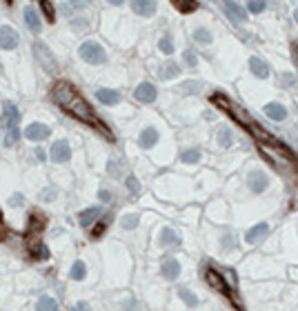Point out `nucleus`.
I'll return each mask as SVG.
<instances>
[{
	"label": "nucleus",
	"instance_id": "obj_8",
	"mask_svg": "<svg viewBox=\"0 0 298 311\" xmlns=\"http://www.w3.org/2000/svg\"><path fill=\"white\" fill-rule=\"evenodd\" d=\"M133 96H136V100L138 102H145V105H151V102L156 100V96H158V91L156 87L151 82H141L136 87V91H133Z\"/></svg>",
	"mask_w": 298,
	"mask_h": 311
},
{
	"label": "nucleus",
	"instance_id": "obj_23",
	"mask_svg": "<svg viewBox=\"0 0 298 311\" xmlns=\"http://www.w3.org/2000/svg\"><path fill=\"white\" fill-rule=\"evenodd\" d=\"M36 311H58V302L49 296H40L36 302Z\"/></svg>",
	"mask_w": 298,
	"mask_h": 311
},
{
	"label": "nucleus",
	"instance_id": "obj_44",
	"mask_svg": "<svg viewBox=\"0 0 298 311\" xmlns=\"http://www.w3.org/2000/svg\"><path fill=\"white\" fill-rule=\"evenodd\" d=\"M20 203H22V196H20V193H16V196L14 198H11V207H20Z\"/></svg>",
	"mask_w": 298,
	"mask_h": 311
},
{
	"label": "nucleus",
	"instance_id": "obj_40",
	"mask_svg": "<svg viewBox=\"0 0 298 311\" xmlns=\"http://www.w3.org/2000/svg\"><path fill=\"white\" fill-rule=\"evenodd\" d=\"M98 198L102 200V203H109V200H112V193L105 191V189H100V191H98Z\"/></svg>",
	"mask_w": 298,
	"mask_h": 311
},
{
	"label": "nucleus",
	"instance_id": "obj_13",
	"mask_svg": "<svg viewBox=\"0 0 298 311\" xmlns=\"http://www.w3.org/2000/svg\"><path fill=\"white\" fill-rule=\"evenodd\" d=\"M5 125H7V129H11V127H18V123H20V111H18V107L14 105V102H7L5 100Z\"/></svg>",
	"mask_w": 298,
	"mask_h": 311
},
{
	"label": "nucleus",
	"instance_id": "obj_25",
	"mask_svg": "<svg viewBox=\"0 0 298 311\" xmlns=\"http://www.w3.org/2000/svg\"><path fill=\"white\" fill-rule=\"evenodd\" d=\"M71 280H83L85 276H87V267H85L83 260H76L74 265H71Z\"/></svg>",
	"mask_w": 298,
	"mask_h": 311
},
{
	"label": "nucleus",
	"instance_id": "obj_30",
	"mask_svg": "<svg viewBox=\"0 0 298 311\" xmlns=\"http://www.w3.org/2000/svg\"><path fill=\"white\" fill-rule=\"evenodd\" d=\"M123 227L125 229H136L138 227V216L136 213H127V216H123Z\"/></svg>",
	"mask_w": 298,
	"mask_h": 311
},
{
	"label": "nucleus",
	"instance_id": "obj_42",
	"mask_svg": "<svg viewBox=\"0 0 298 311\" xmlns=\"http://www.w3.org/2000/svg\"><path fill=\"white\" fill-rule=\"evenodd\" d=\"M71 311H91V307L87 302H78V304H74V309Z\"/></svg>",
	"mask_w": 298,
	"mask_h": 311
},
{
	"label": "nucleus",
	"instance_id": "obj_34",
	"mask_svg": "<svg viewBox=\"0 0 298 311\" xmlns=\"http://www.w3.org/2000/svg\"><path fill=\"white\" fill-rule=\"evenodd\" d=\"M40 7L45 9V16H47V20H49V22H53V20H56V14H53V5L49 3V0H42V3H40Z\"/></svg>",
	"mask_w": 298,
	"mask_h": 311
},
{
	"label": "nucleus",
	"instance_id": "obj_22",
	"mask_svg": "<svg viewBox=\"0 0 298 311\" xmlns=\"http://www.w3.org/2000/svg\"><path fill=\"white\" fill-rule=\"evenodd\" d=\"M205 280L214 287V289H218V291H225V294H229L227 291V285H225V280H223V276H218V273L214 271V269H207V273H205Z\"/></svg>",
	"mask_w": 298,
	"mask_h": 311
},
{
	"label": "nucleus",
	"instance_id": "obj_27",
	"mask_svg": "<svg viewBox=\"0 0 298 311\" xmlns=\"http://www.w3.org/2000/svg\"><path fill=\"white\" fill-rule=\"evenodd\" d=\"M22 131L18 129V127H11V129H7V136H5V147H11V145H16L18 140H20Z\"/></svg>",
	"mask_w": 298,
	"mask_h": 311
},
{
	"label": "nucleus",
	"instance_id": "obj_19",
	"mask_svg": "<svg viewBox=\"0 0 298 311\" xmlns=\"http://www.w3.org/2000/svg\"><path fill=\"white\" fill-rule=\"evenodd\" d=\"M100 213H102V209H100L98 205H96V207H89V209H85V211H80V213H78V220H80V224H83V227H89V224L94 222L96 218L100 216Z\"/></svg>",
	"mask_w": 298,
	"mask_h": 311
},
{
	"label": "nucleus",
	"instance_id": "obj_4",
	"mask_svg": "<svg viewBox=\"0 0 298 311\" xmlns=\"http://www.w3.org/2000/svg\"><path fill=\"white\" fill-rule=\"evenodd\" d=\"M34 53H36V58H38V63L45 67L49 74H56V56L49 51V47L45 45V42H34Z\"/></svg>",
	"mask_w": 298,
	"mask_h": 311
},
{
	"label": "nucleus",
	"instance_id": "obj_43",
	"mask_svg": "<svg viewBox=\"0 0 298 311\" xmlns=\"http://www.w3.org/2000/svg\"><path fill=\"white\" fill-rule=\"evenodd\" d=\"M71 25H74L76 32H83V29H87V27H85V25H87V20H74Z\"/></svg>",
	"mask_w": 298,
	"mask_h": 311
},
{
	"label": "nucleus",
	"instance_id": "obj_37",
	"mask_svg": "<svg viewBox=\"0 0 298 311\" xmlns=\"http://www.w3.org/2000/svg\"><path fill=\"white\" fill-rule=\"evenodd\" d=\"M176 7H178V11H182V14H185V11H187V14H189V11H194V9H196L198 7V3H178V0H176Z\"/></svg>",
	"mask_w": 298,
	"mask_h": 311
},
{
	"label": "nucleus",
	"instance_id": "obj_29",
	"mask_svg": "<svg viewBox=\"0 0 298 311\" xmlns=\"http://www.w3.org/2000/svg\"><path fill=\"white\" fill-rule=\"evenodd\" d=\"M194 38H196V42H200V45H209V42H211V34L207 32V29L198 27L196 32H194Z\"/></svg>",
	"mask_w": 298,
	"mask_h": 311
},
{
	"label": "nucleus",
	"instance_id": "obj_6",
	"mask_svg": "<svg viewBox=\"0 0 298 311\" xmlns=\"http://www.w3.org/2000/svg\"><path fill=\"white\" fill-rule=\"evenodd\" d=\"M223 14L229 18V20L234 22V25H238V22H245L247 20V11L240 7L238 3H223Z\"/></svg>",
	"mask_w": 298,
	"mask_h": 311
},
{
	"label": "nucleus",
	"instance_id": "obj_12",
	"mask_svg": "<svg viewBox=\"0 0 298 311\" xmlns=\"http://www.w3.org/2000/svg\"><path fill=\"white\" fill-rule=\"evenodd\" d=\"M269 234V224L267 222H258L256 227H252L245 234V240L249 242V245H256V242H260V240H265V236Z\"/></svg>",
	"mask_w": 298,
	"mask_h": 311
},
{
	"label": "nucleus",
	"instance_id": "obj_24",
	"mask_svg": "<svg viewBox=\"0 0 298 311\" xmlns=\"http://www.w3.org/2000/svg\"><path fill=\"white\" fill-rule=\"evenodd\" d=\"M178 296H180V300L185 302L187 307H196V304H198V298L194 296V291L187 289V287H180V289H178Z\"/></svg>",
	"mask_w": 298,
	"mask_h": 311
},
{
	"label": "nucleus",
	"instance_id": "obj_47",
	"mask_svg": "<svg viewBox=\"0 0 298 311\" xmlns=\"http://www.w3.org/2000/svg\"><path fill=\"white\" fill-rule=\"evenodd\" d=\"M294 20H296V22H298V9H296V11H294Z\"/></svg>",
	"mask_w": 298,
	"mask_h": 311
},
{
	"label": "nucleus",
	"instance_id": "obj_11",
	"mask_svg": "<svg viewBox=\"0 0 298 311\" xmlns=\"http://www.w3.org/2000/svg\"><path fill=\"white\" fill-rule=\"evenodd\" d=\"M162 276H165V280H169V282H174V280L180 276V262L172 258V256H167V258L162 260Z\"/></svg>",
	"mask_w": 298,
	"mask_h": 311
},
{
	"label": "nucleus",
	"instance_id": "obj_10",
	"mask_svg": "<svg viewBox=\"0 0 298 311\" xmlns=\"http://www.w3.org/2000/svg\"><path fill=\"white\" fill-rule=\"evenodd\" d=\"M20 38H18L14 27H0V49H16Z\"/></svg>",
	"mask_w": 298,
	"mask_h": 311
},
{
	"label": "nucleus",
	"instance_id": "obj_28",
	"mask_svg": "<svg viewBox=\"0 0 298 311\" xmlns=\"http://www.w3.org/2000/svg\"><path fill=\"white\" fill-rule=\"evenodd\" d=\"M180 160L187 162V164L198 162V160H200V151H198V149H187V151H182V154H180Z\"/></svg>",
	"mask_w": 298,
	"mask_h": 311
},
{
	"label": "nucleus",
	"instance_id": "obj_9",
	"mask_svg": "<svg viewBox=\"0 0 298 311\" xmlns=\"http://www.w3.org/2000/svg\"><path fill=\"white\" fill-rule=\"evenodd\" d=\"M247 185H249V189H252L254 193H263L267 187H269V178H267V174H263V172H252L247 176Z\"/></svg>",
	"mask_w": 298,
	"mask_h": 311
},
{
	"label": "nucleus",
	"instance_id": "obj_45",
	"mask_svg": "<svg viewBox=\"0 0 298 311\" xmlns=\"http://www.w3.org/2000/svg\"><path fill=\"white\" fill-rule=\"evenodd\" d=\"M109 174H112V176H118L120 174V169H118L116 162H109Z\"/></svg>",
	"mask_w": 298,
	"mask_h": 311
},
{
	"label": "nucleus",
	"instance_id": "obj_21",
	"mask_svg": "<svg viewBox=\"0 0 298 311\" xmlns=\"http://www.w3.org/2000/svg\"><path fill=\"white\" fill-rule=\"evenodd\" d=\"M160 245L162 247H178L180 245V238H178V234H176L174 229L165 227V229L160 231Z\"/></svg>",
	"mask_w": 298,
	"mask_h": 311
},
{
	"label": "nucleus",
	"instance_id": "obj_2",
	"mask_svg": "<svg viewBox=\"0 0 298 311\" xmlns=\"http://www.w3.org/2000/svg\"><path fill=\"white\" fill-rule=\"evenodd\" d=\"M260 154L278 169H294V164H296L294 156H291L287 149L276 147L274 143H260Z\"/></svg>",
	"mask_w": 298,
	"mask_h": 311
},
{
	"label": "nucleus",
	"instance_id": "obj_20",
	"mask_svg": "<svg viewBox=\"0 0 298 311\" xmlns=\"http://www.w3.org/2000/svg\"><path fill=\"white\" fill-rule=\"evenodd\" d=\"M138 143H141V147L143 149H149V147H154V145L158 143V131L154 129V127H147L143 133H141V138H138Z\"/></svg>",
	"mask_w": 298,
	"mask_h": 311
},
{
	"label": "nucleus",
	"instance_id": "obj_36",
	"mask_svg": "<svg viewBox=\"0 0 298 311\" xmlns=\"http://www.w3.org/2000/svg\"><path fill=\"white\" fill-rule=\"evenodd\" d=\"M265 7H267V3H263V0H258V3H256V0H252V3H247V9L252 11V14H260V11H263Z\"/></svg>",
	"mask_w": 298,
	"mask_h": 311
},
{
	"label": "nucleus",
	"instance_id": "obj_33",
	"mask_svg": "<svg viewBox=\"0 0 298 311\" xmlns=\"http://www.w3.org/2000/svg\"><path fill=\"white\" fill-rule=\"evenodd\" d=\"M182 91H185V94H189V96L198 94V91H200V82L198 80H187L185 84H182Z\"/></svg>",
	"mask_w": 298,
	"mask_h": 311
},
{
	"label": "nucleus",
	"instance_id": "obj_5",
	"mask_svg": "<svg viewBox=\"0 0 298 311\" xmlns=\"http://www.w3.org/2000/svg\"><path fill=\"white\" fill-rule=\"evenodd\" d=\"M49 158L53 162H67L71 158V147H69V143L67 140H56V143L51 145V149H49Z\"/></svg>",
	"mask_w": 298,
	"mask_h": 311
},
{
	"label": "nucleus",
	"instance_id": "obj_38",
	"mask_svg": "<svg viewBox=\"0 0 298 311\" xmlns=\"http://www.w3.org/2000/svg\"><path fill=\"white\" fill-rule=\"evenodd\" d=\"M127 187H129V191L133 193V196H138V191H141V185H138V180L133 178V176L127 178Z\"/></svg>",
	"mask_w": 298,
	"mask_h": 311
},
{
	"label": "nucleus",
	"instance_id": "obj_46",
	"mask_svg": "<svg viewBox=\"0 0 298 311\" xmlns=\"http://www.w3.org/2000/svg\"><path fill=\"white\" fill-rule=\"evenodd\" d=\"M36 156H38V160H45V151L42 149H36Z\"/></svg>",
	"mask_w": 298,
	"mask_h": 311
},
{
	"label": "nucleus",
	"instance_id": "obj_35",
	"mask_svg": "<svg viewBox=\"0 0 298 311\" xmlns=\"http://www.w3.org/2000/svg\"><path fill=\"white\" fill-rule=\"evenodd\" d=\"M182 60H185L189 67L198 65V56H196V51H194V49H185V53H182Z\"/></svg>",
	"mask_w": 298,
	"mask_h": 311
},
{
	"label": "nucleus",
	"instance_id": "obj_14",
	"mask_svg": "<svg viewBox=\"0 0 298 311\" xmlns=\"http://www.w3.org/2000/svg\"><path fill=\"white\" fill-rule=\"evenodd\" d=\"M249 69H252V74L260 78V80H265V78H269V65L265 63V60H260L254 56L252 60H249Z\"/></svg>",
	"mask_w": 298,
	"mask_h": 311
},
{
	"label": "nucleus",
	"instance_id": "obj_7",
	"mask_svg": "<svg viewBox=\"0 0 298 311\" xmlns=\"http://www.w3.org/2000/svg\"><path fill=\"white\" fill-rule=\"evenodd\" d=\"M49 133H51V129L47 125H42V123H32V125L25 127V138L34 140V143H40V140L49 138Z\"/></svg>",
	"mask_w": 298,
	"mask_h": 311
},
{
	"label": "nucleus",
	"instance_id": "obj_3",
	"mask_svg": "<svg viewBox=\"0 0 298 311\" xmlns=\"http://www.w3.org/2000/svg\"><path fill=\"white\" fill-rule=\"evenodd\" d=\"M78 53H80V58L85 60V63H89V65H102L107 60V53H105V49H102V45H98L96 40L83 42Z\"/></svg>",
	"mask_w": 298,
	"mask_h": 311
},
{
	"label": "nucleus",
	"instance_id": "obj_18",
	"mask_svg": "<svg viewBox=\"0 0 298 311\" xmlns=\"http://www.w3.org/2000/svg\"><path fill=\"white\" fill-rule=\"evenodd\" d=\"M131 9H133V14L149 18V16L156 14V3H143V0H133V3H131Z\"/></svg>",
	"mask_w": 298,
	"mask_h": 311
},
{
	"label": "nucleus",
	"instance_id": "obj_16",
	"mask_svg": "<svg viewBox=\"0 0 298 311\" xmlns=\"http://www.w3.org/2000/svg\"><path fill=\"white\" fill-rule=\"evenodd\" d=\"M96 98H98V102H102V105H118L120 94L116 89H98L96 91Z\"/></svg>",
	"mask_w": 298,
	"mask_h": 311
},
{
	"label": "nucleus",
	"instance_id": "obj_31",
	"mask_svg": "<svg viewBox=\"0 0 298 311\" xmlns=\"http://www.w3.org/2000/svg\"><path fill=\"white\" fill-rule=\"evenodd\" d=\"M158 47H160V51L167 53V56H169V53H174V42H172V38H169V36H162L160 45H158Z\"/></svg>",
	"mask_w": 298,
	"mask_h": 311
},
{
	"label": "nucleus",
	"instance_id": "obj_17",
	"mask_svg": "<svg viewBox=\"0 0 298 311\" xmlns=\"http://www.w3.org/2000/svg\"><path fill=\"white\" fill-rule=\"evenodd\" d=\"M265 114L269 116L272 120H276V123L287 118V109H285L281 102H269V105H265Z\"/></svg>",
	"mask_w": 298,
	"mask_h": 311
},
{
	"label": "nucleus",
	"instance_id": "obj_39",
	"mask_svg": "<svg viewBox=\"0 0 298 311\" xmlns=\"http://www.w3.org/2000/svg\"><path fill=\"white\" fill-rule=\"evenodd\" d=\"M223 247H225V249H232V247H234V236H232V234H227V236L223 238Z\"/></svg>",
	"mask_w": 298,
	"mask_h": 311
},
{
	"label": "nucleus",
	"instance_id": "obj_32",
	"mask_svg": "<svg viewBox=\"0 0 298 311\" xmlns=\"http://www.w3.org/2000/svg\"><path fill=\"white\" fill-rule=\"evenodd\" d=\"M218 143H221V147H232V143H234V138H232V131H227L225 129L223 133H218Z\"/></svg>",
	"mask_w": 298,
	"mask_h": 311
},
{
	"label": "nucleus",
	"instance_id": "obj_1",
	"mask_svg": "<svg viewBox=\"0 0 298 311\" xmlns=\"http://www.w3.org/2000/svg\"><path fill=\"white\" fill-rule=\"evenodd\" d=\"M51 98H53V102H56V105H60L67 114L74 116V118L85 120V123H94V114H91V107L87 105V100H85L69 82L60 80V82L53 84Z\"/></svg>",
	"mask_w": 298,
	"mask_h": 311
},
{
	"label": "nucleus",
	"instance_id": "obj_41",
	"mask_svg": "<svg viewBox=\"0 0 298 311\" xmlns=\"http://www.w3.org/2000/svg\"><path fill=\"white\" fill-rule=\"evenodd\" d=\"M105 227H107V222H100L98 227H96L94 231H91V236H94V238H98V236L102 234V231H105Z\"/></svg>",
	"mask_w": 298,
	"mask_h": 311
},
{
	"label": "nucleus",
	"instance_id": "obj_26",
	"mask_svg": "<svg viewBox=\"0 0 298 311\" xmlns=\"http://www.w3.org/2000/svg\"><path fill=\"white\" fill-rule=\"evenodd\" d=\"M178 74H180V67L174 65V63H167V65L160 69V76L165 78V80H172V78H176Z\"/></svg>",
	"mask_w": 298,
	"mask_h": 311
},
{
	"label": "nucleus",
	"instance_id": "obj_15",
	"mask_svg": "<svg viewBox=\"0 0 298 311\" xmlns=\"http://www.w3.org/2000/svg\"><path fill=\"white\" fill-rule=\"evenodd\" d=\"M22 18H25V25L32 29L34 34H38L40 29H42V20H40V16H38V11H36V9L25 7V14H22Z\"/></svg>",
	"mask_w": 298,
	"mask_h": 311
}]
</instances>
